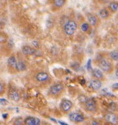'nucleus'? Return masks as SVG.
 <instances>
[{
    "label": "nucleus",
    "instance_id": "1",
    "mask_svg": "<svg viewBox=\"0 0 118 125\" xmlns=\"http://www.w3.org/2000/svg\"><path fill=\"white\" fill-rule=\"evenodd\" d=\"M77 28H78L77 23L74 20H69L64 25L63 31L67 35L72 36L76 31Z\"/></svg>",
    "mask_w": 118,
    "mask_h": 125
},
{
    "label": "nucleus",
    "instance_id": "2",
    "mask_svg": "<svg viewBox=\"0 0 118 125\" xmlns=\"http://www.w3.org/2000/svg\"><path fill=\"white\" fill-rule=\"evenodd\" d=\"M65 90V87L62 83H56L53 84L49 90V93L53 97H58L63 94Z\"/></svg>",
    "mask_w": 118,
    "mask_h": 125
},
{
    "label": "nucleus",
    "instance_id": "3",
    "mask_svg": "<svg viewBox=\"0 0 118 125\" xmlns=\"http://www.w3.org/2000/svg\"><path fill=\"white\" fill-rule=\"evenodd\" d=\"M99 67L102 71H104L107 74H110L114 70V65L112 63L107 59H101L99 62Z\"/></svg>",
    "mask_w": 118,
    "mask_h": 125
},
{
    "label": "nucleus",
    "instance_id": "4",
    "mask_svg": "<svg viewBox=\"0 0 118 125\" xmlns=\"http://www.w3.org/2000/svg\"><path fill=\"white\" fill-rule=\"evenodd\" d=\"M85 104V108L89 112H95L97 109V104L94 99H88Z\"/></svg>",
    "mask_w": 118,
    "mask_h": 125
},
{
    "label": "nucleus",
    "instance_id": "5",
    "mask_svg": "<svg viewBox=\"0 0 118 125\" xmlns=\"http://www.w3.org/2000/svg\"><path fill=\"white\" fill-rule=\"evenodd\" d=\"M69 119L73 123H82L84 121L85 117L84 116L82 115V114L76 113V112H72L69 114Z\"/></svg>",
    "mask_w": 118,
    "mask_h": 125
},
{
    "label": "nucleus",
    "instance_id": "6",
    "mask_svg": "<svg viewBox=\"0 0 118 125\" xmlns=\"http://www.w3.org/2000/svg\"><path fill=\"white\" fill-rule=\"evenodd\" d=\"M73 105V104L71 101L68 99H64L60 104V108L64 113H67L72 109Z\"/></svg>",
    "mask_w": 118,
    "mask_h": 125
},
{
    "label": "nucleus",
    "instance_id": "7",
    "mask_svg": "<svg viewBox=\"0 0 118 125\" xmlns=\"http://www.w3.org/2000/svg\"><path fill=\"white\" fill-rule=\"evenodd\" d=\"M8 95H9V98L15 102H18L20 99V95L19 94V92L14 88L10 89Z\"/></svg>",
    "mask_w": 118,
    "mask_h": 125
},
{
    "label": "nucleus",
    "instance_id": "8",
    "mask_svg": "<svg viewBox=\"0 0 118 125\" xmlns=\"http://www.w3.org/2000/svg\"><path fill=\"white\" fill-rule=\"evenodd\" d=\"M87 20L88 21V23L91 26H97L99 22V18L96 15L91 13H88L87 14Z\"/></svg>",
    "mask_w": 118,
    "mask_h": 125
},
{
    "label": "nucleus",
    "instance_id": "9",
    "mask_svg": "<svg viewBox=\"0 0 118 125\" xmlns=\"http://www.w3.org/2000/svg\"><path fill=\"white\" fill-rule=\"evenodd\" d=\"M24 123L25 125H39L41 124V120L39 118L35 117H28L25 119Z\"/></svg>",
    "mask_w": 118,
    "mask_h": 125
},
{
    "label": "nucleus",
    "instance_id": "10",
    "mask_svg": "<svg viewBox=\"0 0 118 125\" xmlns=\"http://www.w3.org/2000/svg\"><path fill=\"white\" fill-rule=\"evenodd\" d=\"M89 87L95 91L99 90L102 87L101 80L99 79H93L89 82Z\"/></svg>",
    "mask_w": 118,
    "mask_h": 125
},
{
    "label": "nucleus",
    "instance_id": "11",
    "mask_svg": "<svg viewBox=\"0 0 118 125\" xmlns=\"http://www.w3.org/2000/svg\"><path fill=\"white\" fill-rule=\"evenodd\" d=\"M22 52L26 56H31L35 53L36 49L29 45H24L22 47Z\"/></svg>",
    "mask_w": 118,
    "mask_h": 125
},
{
    "label": "nucleus",
    "instance_id": "12",
    "mask_svg": "<svg viewBox=\"0 0 118 125\" xmlns=\"http://www.w3.org/2000/svg\"><path fill=\"white\" fill-rule=\"evenodd\" d=\"M49 78H50V76H49L48 74L46 73V72H44V71H41V72L38 73L36 75L35 77L36 80L39 82H46V80H48Z\"/></svg>",
    "mask_w": 118,
    "mask_h": 125
},
{
    "label": "nucleus",
    "instance_id": "13",
    "mask_svg": "<svg viewBox=\"0 0 118 125\" xmlns=\"http://www.w3.org/2000/svg\"><path fill=\"white\" fill-rule=\"evenodd\" d=\"M67 0H52V7L56 9H60L65 5Z\"/></svg>",
    "mask_w": 118,
    "mask_h": 125
},
{
    "label": "nucleus",
    "instance_id": "14",
    "mask_svg": "<svg viewBox=\"0 0 118 125\" xmlns=\"http://www.w3.org/2000/svg\"><path fill=\"white\" fill-rule=\"evenodd\" d=\"M92 75L96 79H99L100 80H104V75L103 71L99 69H94L92 71Z\"/></svg>",
    "mask_w": 118,
    "mask_h": 125
},
{
    "label": "nucleus",
    "instance_id": "15",
    "mask_svg": "<svg viewBox=\"0 0 118 125\" xmlns=\"http://www.w3.org/2000/svg\"><path fill=\"white\" fill-rule=\"evenodd\" d=\"M104 119L106 121L110 123H116L118 121L117 116L114 114H113L112 112L110 113L106 114L104 116Z\"/></svg>",
    "mask_w": 118,
    "mask_h": 125
},
{
    "label": "nucleus",
    "instance_id": "16",
    "mask_svg": "<svg viewBox=\"0 0 118 125\" xmlns=\"http://www.w3.org/2000/svg\"><path fill=\"white\" fill-rule=\"evenodd\" d=\"M100 17L103 20H107L110 16V12L108 10V8H103L99 10V12Z\"/></svg>",
    "mask_w": 118,
    "mask_h": 125
},
{
    "label": "nucleus",
    "instance_id": "17",
    "mask_svg": "<svg viewBox=\"0 0 118 125\" xmlns=\"http://www.w3.org/2000/svg\"><path fill=\"white\" fill-rule=\"evenodd\" d=\"M27 66L26 63L23 62L22 60H18L17 61L16 64V67L15 69L18 72H22V71H24L26 70Z\"/></svg>",
    "mask_w": 118,
    "mask_h": 125
},
{
    "label": "nucleus",
    "instance_id": "18",
    "mask_svg": "<svg viewBox=\"0 0 118 125\" xmlns=\"http://www.w3.org/2000/svg\"><path fill=\"white\" fill-rule=\"evenodd\" d=\"M108 10L110 12L115 13L118 11V3L117 1H112L108 5Z\"/></svg>",
    "mask_w": 118,
    "mask_h": 125
},
{
    "label": "nucleus",
    "instance_id": "19",
    "mask_svg": "<svg viewBox=\"0 0 118 125\" xmlns=\"http://www.w3.org/2000/svg\"><path fill=\"white\" fill-rule=\"evenodd\" d=\"M17 60L15 58V56H11L7 60V64L8 66L9 67H11V68H14L15 69V67H16V64Z\"/></svg>",
    "mask_w": 118,
    "mask_h": 125
},
{
    "label": "nucleus",
    "instance_id": "20",
    "mask_svg": "<svg viewBox=\"0 0 118 125\" xmlns=\"http://www.w3.org/2000/svg\"><path fill=\"white\" fill-rule=\"evenodd\" d=\"M9 36L5 32L0 31V44H3L7 42Z\"/></svg>",
    "mask_w": 118,
    "mask_h": 125
},
{
    "label": "nucleus",
    "instance_id": "21",
    "mask_svg": "<svg viewBox=\"0 0 118 125\" xmlns=\"http://www.w3.org/2000/svg\"><path fill=\"white\" fill-rule=\"evenodd\" d=\"M110 56V58L114 60V61H118V51L116 50L114 51H112L110 52V54H109Z\"/></svg>",
    "mask_w": 118,
    "mask_h": 125
},
{
    "label": "nucleus",
    "instance_id": "22",
    "mask_svg": "<svg viewBox=\"0 0 118 125\" xmlns=\"http://www.w3.org/2000/svg\"><path fill=\"white\" fill-rule=\"evenodd\" d=\"M90 29V25L88 23H84L81 25V29L83 32H86L88 31Z\"/></svg>",
    "mask_w": 118,
    "mask_h": 125
},
{
    "label": "nucleus",
    "instance_id": "23",
    "mask_svg": "<svg viewBox=\"0 0 118 125\" xmlns=\"http://www.w3.org/2000/svg\"><path fill=\"white\" fill-rule=\"evenodd\" d=\"M5 84L0 81V96L3 95L5 94Z\"/></svg>",
    "mask_w": 118,
    "mask_h": 125
},
{
    "label": "nucleus",
    "instance_id": "24",
    "mask_svg": "<svg viewBox=\"0 0 118 125\" xmlns=\"http://www.w3.org/2000/svg\"><path fill=\"white\" fill-rule=\"evenodd\" d=\"M78 100L80 101V102L82 103H86V101L88 100V98L87 97L84 96V95H80L78 98Z\"/></svg>",
    "mask_w": 118,
    "mask_h": 125
},
{
    "label": "nucleus",
    "instance_id": "25",
    "mask_svg": "<svg viewBox=\"0 0 118 125\" xmlns=\"http://www.w3.org/2000/svg\"><path fill=\"white\" fill-rule=\"evenodd\" d=\"M4 28H5V23L1 21H0V31H2Z\"/></svg>",
    "mask_w": 118,
    "mask_h": 125
},
{
    "label": "nucleus",
    "instance_id": "26",
    "mask_svg": "<svg viewBox=\"0 0 118 125\" xmlns=\"http://www.w3.org/2000/svg\"><path fill=\"white\" fill-rule=\"evenodd\" d=\"M0 103H1L2 104H6L7 103V101H6L5 99H0Z\"/></svg>",
    "mask_w": 118,
    "mask_h": 125
},
{
    "label": "nucleus",
    "instance_id": "27",
    "mask_svg": "<svg viewBox=\"0 0 118 125\" xmlns=\"http://www.w3.org/2000/svg\"><path fill=\"white\" fill-rule=\"evenodd\" d=\"M118 83H115V84L112 86L113 88H114V90H118Z\"/></svg>",
    "mask_w": 118,
    "mask_h": 125
},
{
    "label": "nucleus",
    "instance_id": "28",
    "mask_svg": "<svg viewBox=\"0 0 118 125\" xmlns=\"http://www.w3.org/2000/svg\"><path fill=\"white\" fill-rule=\"evenodd\" d=\"M7 117H8V114H4L3 115V117L4 119H7Z\"/></svg>",
    "mask_w": 118,
    "mask_h": 125
},
{
    "label": "nucleus",
    "instance_id": "29",
    "mask_svg": "<svg viewBox=\"0 0 118 125\" xmlns=\"http://www.w3.org/2000/svg\"><path fill=\"white\" fill-rule=\"evenodd\" d=\"M92 124H93V125H99V123H98V122L97 121H94L92 123Z\"/></svg>",
    "mask_w": 118,
    "mask_h": 125
},
{
    "label": "nucleus",
    "instance_id": "30",
    "mask_svg": "<svg viewBox=\"0 0 118 125\" xmlns=\"http://www.w3.org/2000/svg\"><path fill=\"white\" fill-rule=\"evenodd\" d=\"M97 1H102V0H97Z\"/></svg>",
    "mask_w": 118,
    "mask_h": 125
},
{
    "label": "nucleus",
    "instance_id": "31",
    "mask_svg": "<svg viewBox=\"0 0 118 125\" xmlns=\"http://www.w3.org/2000/svg\"><path fill=\"white\" fill-rule=\"evenodd\" d=\"M16 1H18V0H16Z\"/></svg>",
    "mask_w": 118,
    "mask_h": 125
}]
</instances>
